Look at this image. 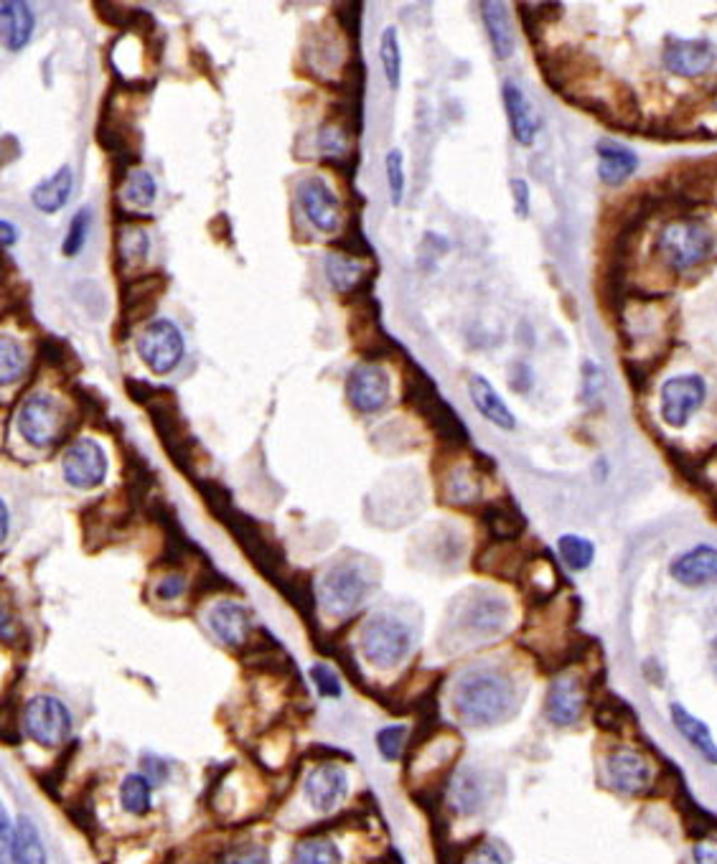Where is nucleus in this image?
<instances>
[{
    "label": "nucleus",
    "instance_id": "nucleus-5",
    "mask_svg": "<svg viewBox=\"0 0 717 864\" xmlns=\"http://www.w3.org/2000/svg\"><path fill=\"white\" fill-rule=\"evenodd\" d=\"M412 648V633L397 618L374 615L361 628V653L376 669H395L402 664Z\"/></svg>",
    "mask_w": 717,
    "mask_h": 864
},
{
    "label": "nucleus",
    "instance_id": "nucleus-49",
    "mask_svg": "<svg viewBox=\"0 0 717 864\" xmlns=\"http://www.w3.org/2000/svg\"><path fill=\"white\" fill-rule=\"evenodd\" d=\"M217 864H270V852L263 844H242L219 854Z\"/></svg>",
    "mask_w": 717,
    "mask_h": 864
},
{
    "label": "nucleus",
    "instance_id": "nucleus-34",
    "mask_svg": "<svg viewBox=\"0 0 717 864\" xmlns=\"http://www.w3.org/2000/svg\"><path fill=\"white\" fill-rule=\"evenodd\" d=\"M115 255L123 270L143 265L151 255V237L140 225H120L115 232Z\"/></svg>",
    "mask_w": 717,
    "mask_h": 864
},
{
    "label": "nucleus",
    "instance_id": "nucleus-58",
    "mask_svg": "<svg viewBox=\"0 0 717 864\" xmlns=\"http://www.w3.org/2000/svg\"><path fill=\"white\" fill-rule=\"evenodd\" d=\"M694 864H717V839H702L692 849Z\"/></svg>",
    "mask_w": 717,
    "mask_h": 864
},
{
    "label": "nucleus",
    "instance_id": "nucleus-10",
    "mask_svg": "<svg viewBox=\"0 0 717 864\" xmlns=\"http://www.w3.org/2000/svg\"><path fill=\"white\" fill-rule=\"evenodd\" d=\"M537 64L545 77V85H550L554 92L563 97H571L580 81H588L598 74V64L593 59L567 47L545 51V54L537 56Z\"/></svg>",
    "mask_w": 717,
    "mask_h": 864
},
{
    "label": "nucleus",
    "instance_id": "nucleus-4",
    "mask_svg": "<svg viewBox=\"0 0 717 864\" xmlns=\"http://www.w3.org/2000/svg\"><path fill=\"white\" fill-rule=\"evenodd\" d=\"M98 145L110 155L113 161V170L120 166V181L123 174L140 163V153H143V138L128 115L123 110H115L113 100H105L98 123ZM117 183V181H115Z\"/></svg>",
    "mask_w": 717,
    "mask_h": 864
},
{
    "label": "nucleus",
    "instance_id": "nucleus-50",
    "mask_svg": "<svg viewBox=\"0 0 717 864\" xmlns=\"http://www.w3.org/2000/svg\"><path fill=\"white\" fill-rule=\"evenodd\" d=\"M405 735H408V729L402 725L384 727L376 733V748H380L384 761H397V758H400V752L405 748Z\"/></svg>",
    "mask_w": 717,
    "mask_h": 864
},
{
    "label": "nucleus",
    "instance_id": "nucleus-53",
    "mask_svg": "<svg viewBox=\"0 0 717 864\" xmlns=\"http://www.w3.org/2000/svg\"><path fill=\"white\" fill-rule=\"evenodd\" d=\"M183 590H187V577H183L181 572H171V575L161 577L158 585H155V595H158L161 600L181 598Z\"/></svg>",
    "mask_w": 717,
    "mask_h": 864
},
{
    "label": "nucleus",
    "instance_id": "nucleus-41",
    "mask_svg": "<svg viewBox=\"0 0 717 864\" xmlns=\"http://www.w3.org/2000/svg\"><path fill=\"white\" fill-rule=\"evenodd\" d=\"M558 549L563 555V562L573 572L588 570L596 560V545L580 534H563L558 539Z\"/></svg>",
    "mask_w": 717,
    "mask_h": 864
},
{
    "label": "nucleus",
    "instance_id": "nucleus-33",
    "mask_svg": "<svg viewBox=\"0 0 717 864\" xmlns=\"http://www.w3.org/2000/svg\"><path fill=\"white\" fill-rule=\"evenodd\" d=\"M482 16H484L486 34H489L491 49H494V54H497V59L512 56L516 41L512 34V24H509V16H507V5L497 3V0H486V3H482Z\"/></svg>",
    "mask_w": 717,
    "mask_h": 864
},
{
    "label": "nucleus",
    "instance_id": "nucleus-18",
    "mask_svg": "<svg viewBox=\"0 0 717 864\" xmlns=\"http://www.w3.org/2000/svg\"><path fill=\"white\" fill-rule=\"evenodd\" d=\"M346 397L361 415H374L389 402V379L374 364H359L346 379Z\"/></svg>",
    "mask_w": 717,
    "mask_h": 864
},
{
    "label": "nucleus",
    "instance_id": "nucleus-17",
    "mask_svg": "<svg viewBox=\"0 0 717 864\" xmlns=\"http://www.w3.org/2000/svg\"><path fill=\"white\" fill-rule=\"evenodd\" d=\"M586 687L578 676L573 674H560L550 682V689H547L545 699V714L552 725L558 727H573L578 725L582 712H586Z\"/></svg>",
    "mask_w": 717,
    "mask_h": 864
},
{
    "label": "nucleus",
    "instance_id": "nucleus-40",
    "mask_svg": "<svg viewBox=\"0 0 717 864\" xmlns=\"http://www.w3.org/2000/svg\"><path fill=\"white\" fill-rule=\"evenodd\" d=\"M380 62L392 89H400L402 81V51H400V36H397L395 26H387L380 36Z\"/></svg>",
    "mask_w": 717,
    "mask_h": 864
},
{
    "label": "nucleus",
    "instance_id": "nucleus-48",
    "mask_svg": "<svg viewBox=\"0 0 717 864\" xmlns=\"http://www.w3.org/2000/svg\"><path fill=\"white\" fill-rule=\"evenodd\" d=\"M384 174H387L392 204L400 206L405 196V158L400 148H392L387 153V158H384Z\"/></svg>",
    "mask_w": 717,
    "mask_h": 864
},
{
    "label": "nucleus",
    "instance_id": "nucleus-6",
    "mask_svg": "<svg viewBox=\"0 0 717 864\" xmlns=\"http://www.w3.org/2000/svg\"><path fill=\"white\" fill-rule=\"evenodd\" d=\"M18 432L34 448H51L62 441L66 430V412L54 394L34 392L18 409Z\"/></svg>",
    "mask_w": 717,
    "mask_h": 864
},
{
    "label": "nucleus",
    "instance_id": "nucleus-23",
    "mask_svg": "<svg viewBox=\"0 0 717 864\" xmlns=\"http://www.w3.org/2000/svg\"><path fill=\"white\" fill-rule=\"evenodd\" d=\"M501 97H504V107L509 125H512V132L520 145H532L535 143L537 132H539V117L535 104L527 100V94L522 92L520 85L514 81H504L501 87Z\"/></svg>",
    "mask_w": 717,
    "mask_h": 864
},
{
    "label": "nucleus",
    "instance_id": "nucleus-25",
    "mask_svg": "<svg viewBox=\"0 0 717 864\" xmlns=\"http://www.w3.org/2000/svg\"><path fill=\"white\" fill-rule=\"evenodd\" d=\"M598 176L605 186H620L636 174L639 168V155L631 148L616 143V140H598Z\"/></svg>",
    "mask_w": 717,
    "mask_h": 864
},
{
    "label": "nucleus",
    "instance_id": "nucleus-1",
    "mask_svg": "<svg viewBox=\"0 0 717 864\" xmlns=\"http://www.w3.org/2000/svg\"><path fill=\"white\" fill-rule=\"evenodd\" d=\"M516 704L512 676L501 669H469L453 689V710L471 727H491L504 722Z\"/></svg>",
    "mask_w": 717,
    "mask_h": 864
},
{
    "label": "nucleus",
    "instance_id": "nucleus-15",
    "mask_svg": "<svg viewBox=\"0 0 717 864\" xmlns=\"http://www.w3.org/2000/svg\"><path fill=\"white\" fill-rule=\"evenodd\" d=\"M62 473L69 486L79 491H92L105 483L107 475V456L100 448V443L90 437H79L62 458Z\"/></svg>",
    "mask_w": 717,
    "mask_h": 864
},
{
    "label": "nucleus",
    "instance_id": "nucleus-63",
    "mask_svg": "<svg viewBox=\"0 0 717 864\" xmlns=\"http://www.w3.org/2000/svg\"><path fill=\"white\" fill-rule=\"evenodd\" d=\"M713 102H715V107H717V89H715V97H713Z\"/></svg>",
    "mask_w": 717,
    "mask_h": 864
},
{
    "label": "nucleus",
    "instance_id": "nucleus-44",
    "mask_svg": "<svg viewBox=\"0 0 717 864\" xmlns=\"http://www.w3.org/2000/svg\"><path fill=\"white\" fill-rule=\"evenodd\" d=\"M453 803L461 814H476L484 803L482 778L473 771H463L453 784Z\"/></svg>",
    "mask_w": 717,
    "mask_h": 864
},
{
    "label": "nucleus",
    "instance_id": "nucleus-13",
    "mask_svg": "<svg viewBox=\"0 0 717 864\" xmlns=\"http://www.w3.org/2000/svg\"><path fill=\"white\" fill-rule=\"evenodd\" d=\"M298 204L310 221V227L323 234H334L342 229V204L321 176H306L298 183Z\"/></svg>",
    "mask_w": 717,
    "mask_h": 864
},
{
    "label": "nucleus",
    "instance_id": "nucleus-29",
    "mask_svg": "<svg viewBox=\"0 0 717 864\" xmlns=\"http://www.w3.org/2000/svg\"><path fill=\"white\" fill-rule=\"evenodd\" d=\"M669 714H671V722H675V727L679 729V735H682L684 740L690 742L707 763L717 765V742L713 737V729H709L705 722L697 717V714H692L687 707H682L679 702H671Z\"/></svg>",
    "mask_w": 717,
    "mask_h": 864
},
{
    "label": "nucleus",
    "instance_id": "nucleus-42",
    "mask_svg": "<svg viewBox=\"0 0 717 864\" xmlns=\"http://www.w3.org/2000/svg\"><path fill=\"white\" fill-rule=\"evenodd\" d=\"M39 359L43 364H49L51 369L64 371V374H74V371H79V367H82L77 359V354L72 352V346L66 344L64 339H56V336L41 339Z\"/></svg>",
    "mask_w": 717,
    "mask_h": 864
},
{
    "label": "nucleus",
    "instance_id": "nucleus-47",
    "mask_svg": "<svg viewBox=\"0 0 717 864\" xmlns=\"http://www.w3.org/2000/svg\"><path fill=\"white\" fill-rule=\"evenodd\" d=\"M90 227H92V208L90 206L79 208V212L74 214L69 232L64 237V247H62L64 257H77L79 252L85 250L87 237H90Z\"/></svg>",
    "mask_w": 717,
    "mask_h": 864
},
{
    "label": "nucleus",
    "instance_id": "nucleus-9",
    "mask_svg": "<svg viewBox=\"0 0 717 864\" xmlns=\"http://www.w3.org/2000/svg\"><path fill=\"white\" fill-rule=\"evenodd\" d=\"M707 399V384L700 374H677L662 386V420L682 430Z\"/></svg>",
    "mask_w": 717,
    "mask_h": 864
},
{
    "label": "nucleus",
    "instance_id": "nucleus-52",
    "mask_svg": "<svg viewBox=\"0 0 717 864\" xmlns=\"http://www.w3.org/2000/svg\"><path fill=\"white\" fill-rule=\"evenodd\" d=\"M310 679H313L316 689L321 691L323 697L336 699L338 695H342V682H338V676H336L334 672H331L329 666L316 664L313 669H310Z\"/></svg>",
    "mask_w": 717,
    "mask_h": 864
},
{
    "label": "nucleus",
    "instance_id": "nucleus-11",
    "mask_svg": "<svg viewBox=\"0 0 717 864\" xmlns=\"http://www.w3.org/2000/svg\"><path fill=\"white\" fill-rule=\"evenodd\" d=\"M372 590V580L354 562H342L323 577V606L334 615H349L361 606L367 593Z\"/></svg>",
    "mask_w": 717,
    "mask_h": 864
},
{
    "label": "nucleus",
    "instance_id": "nucleus-28",
    "mask_svg": "<svg viewBox=\"0 0 717 864\" xmlns=\"http://www.w3.org/2000/svg\"><path fill=\"white\" fill-rule=\"evenodd\" d=\"M327 275H329L331 288L349 301V297L364 293V285L372 272L367 270V265L361 263V259H354V257L342 255V252H334V255L327 257Z\"/></svg>",
    "mask_w": 717,
    "mask_h": 864
},
{
    "label": "nucleus",
    "instance_id": "nucleus-8",
    "mask_svg": "<svg viewBox=\"0 0 717 864\" xmlns=\"http://www.w3.org/2000/svg\"><path fill=\"white\" fill-rule=\"evenodd\" d=\"M168 285V278L164 272H148L136 275V278H125L123 295H120V323H117V341H125V336L136 329L138 323H143L155 313L158 297L164 295Z\"/></svg>",
    "mask_w": 717,
    "mask_h": 864
},
{
    "label": "nucleus",
    "instance_id": "nucleus-37",
    "mask_svg": "<svg viewBox=\"0 0 717 864\" xmlns=\"http://www.w3.org/2000/svg\"><path fill=\"white\" fill-rule=\"evenodd\" d=\"M522 580H524V590L529 593V598H539V600H550L552 593L558 590L560 585L558 570H554L550 557H532L527 568L522 572Z\"/></svg>",
    "mask_w": 717,
    "mask_h": 864
},
{
    "label": "nucleus",
    "instance_id": "nucleus-51",
    "mask_svg": "<svg viewBox=\"0 0 717 864\" xmlns=\"http://www.w3.org/2000/svg\"><path fill=\"white\" fill-rule=\"evenodd\" d=\"M596 722L603 729H624L628 722H631V710H628L626 704L616 702V699H609V702L596 712Z\"/></svg>",
    "mask_w": 717,
    "mask_h": 864
},
{
    "label": "nucleus",
    "instance_id": "nucleus-54",
    "mask_svg": "<svg viewBox=\"0 0 717 864\" xmlns=\"http://www.w3.org/2000/svg\"><path fill=\"white\" fill-rule=\"evenodd\" d=\"M336 18L342 21L344 34H349L351 39H357L359 28H361V3H344L338 5Z\"/></svg>",
    "mask_w": 717,
    "mask_h": 864
},
{
    "label": "nucleus",
    "instance_id": "nucleus-27",
    "mask_svg": "<svg viewBox=\"0 0 717 864\" xmlns=\"http://www.w3.org/2000/svg\"><path fill=\"white\" fill-rule=\"evenodd\" d=\"M469 394H471L473 407H476L478 412H482L491 424H497V428H501V430L516 428L512 409H509L507 402L499 397V392L494 390V384L489 382V379H484L482 374H471L469 377Z\"/></svg>",
    "mask_w": 717,
    "mask_h": 864
},
{
    "label": "nucleus",
    "instance_id": "nucleus-57",
    "mask_svg": "<svg viewBox=\"0 0 717 864\" xmlns=\"http://www.w3.org/2000/svg\"><path fill=\"white\" fill-rule=\"evenodd\" d=\"M512 193H514V212L520 219L529 216V183L524 178H512Z\"/></svg>",
    "mask_w": 717,
    "mask_h": 864
},
{
    "label": "nucleus",
    "instance_id": "nucleus-61",
    "mask_svg": "<svg viewBox=\"0 0 717 864\" xmlns=\"http://www.w3.org/2000/svg\"><path fill=\"white\" fill-rule=\"evenodd\" d=\"M16 240H18V229L13 227L9 219H0V242H3V247L5 250L13 247V244H16Z\"/></svg>",
    "mask_w": 717,
    "mask_h": 864
},
{
    "label": "nucleus",
    "instance_id": "nucleus-30",
    "mask_svg": "<svg viewBox=\"0 0 717 864\" xmlns=\"http://www.w3.org/2000/svg\"><path fill=\"white\" fill-rule=\"evenodd\" d=\"M529 557L522 552L520 547L514 545V542H497V545H491L489 549H484L482 557H478L476 568L486 572V575H494V577H520L524 568H527Z\"/></svg>",
    "mask_w": 717,
    "mask_h": 864
},
{
    "label": "nucleus",
    "instance_id": "nucleus-7",
    "mask_svg": "<svg viewBox=\"0 0 717 864\" xmlns=\"http://www.w3.org/2000/svg\"><path fill=\"white\" fill-rule=\"evenodd\" d=\"M138 354L155 377H166L179 367L187 354V341L174 320L155 318L138 339Z\"/></svg>",
    "mask_w": 717,
    "mask_h": 864
},
{
    "label": "nucleus",
    "instance_id": "nucleus-38",
    "mask_svg": "<svg viewBox=\"0 0 717 864\" xmlns=\"http://www.w3.org/2000/svg\"><path fill=\"white\" fill-rule=\"evenodd\" d=\"M293 864H344L342 849L329 837H303L293 849Z\"/></svg>",
    "mask_w": 717,
    "mask_h": 864
},
{
    "label": "nucleus",
    "instance_id": "nucleus-32",
    "mask_svg": "<svg viewBox=\"0 0 717 864\" xmlns=\"http://www.w3.org/2000/svg\"><path fill=\"white\" fill-rule=\"evenodd\" d=\"M74 189V170L72 166H62L56 174H51L49 178H43L34 186L31 191V204L39 208L41 214H56L66 206V201L72 196Z\"/></svg>",
    "mask_w": 717,
    "mask_h": 864
},
{
    "label": "nucleus",
    "instance_id": "nucleus-24",
    "mask_svg": "<svg viewBox=\"0 0 717 864\" xmlns=\"http://www.w3.org/2000/svg\"><path fill=\"white\" fill-rule=\"evenodd\" d=\"M209 628L214 631L221 644L227 646H240L245 644L249 636V628H253V615L245 606L232 600H221L209 610Z\"/></svg>",
    "mask_w": 717,
    "mask_h": 864
},
{
    "label": "nucleus",
    "instance_id": "nucleus-55",
    "mask_svg": "<svg viewBox=\"0 0 717 864\" xmlns=\"http://www.w3.org/2000/svg\"><path fill=\"white\" fill-rule=\"evenodd\" d=\"M125 390H128V394L132 397V402H138V405H151V402L158 397L161 392L164 390H155L153 384H148V382H143V379H125Z\"/></svg>",
    "mask_w": 717,
    "mask_h": 864
},
{
    "label": "nucleus",
    "instance_id": "nucleus-45",
    "mask_svg": "<svg viewBox=\"0 0 717 864\" xmlns=\"http://www.w3.org/2000/svg\"><path fill=\"white\" fill-rule=\"evenodd\" d=\"M155 193H158V189H155L153 174H148L145 168L132 170L128 176V183H125V201L138 208H148L153 206Z\"/></svg>",
    "mask_w": 717,
    "mask_h": 864
},
{
    "label": "nucleus",
    "instance_id": "nucleus-12",
    "mask_svg": "<svg viewBox=\"0 0 717 864\" xmlns=\"http://www.w3.org/2000/svg\"><path fill=\"white\" fill-rule=\"evenodd\" d=\"M24 727L34 742L43 745V748H54V745L64 742L66 735H69L72 714L64 707V702H59V699L49 695H41L26 704Z\"/></svg>",
    "mask_w": 717,
    "mask_h": 864
},
{
    "label": "nucleus",
    "instance_id": "nucleus-62",
    "mask_svg": "<svg viewBox=\"0 0 717 864\" xmlns=\"http://www.w3.org/2000/svg\"><path fill=\"white\" fill-rule=\"evenodd\" d=\"M9 532H11V509L9 504H0V539H9Z\"/></svg>",
    "mask_w": 717,
    "mask_h": 864
},
{
    "label": "nucleus",
    "instance_id": "nucleus-60",
    "mask_svg": "<svg viewBox=\"0 0 717 864\" xmlns=\"http://www.w3.org/2000/svg\"><path fill=\"white\" fill-rule=\"evenodd\" d=\"M143 763H145V768H148L145 776H148V778H153L155 784H164L166 776H168L166 763H158V761H155V758H145Z\"/></svg>",
    "mask_w": 717,
    "mask_h": 864
},
{
    "label": "nucleus",
    "instance_id": "nucleus-26",
    "mask_svg": "<svg viewBox=\"0 0 717 864\" xmlns=\"http://www.w3.org/2000/svg\"><path fill=\"white\" fill-rule=\"evenodd\" d=\"M0 24H3V41L11 51H24L34 36L36 16L31 5L24 0H3L0 3Z\"/></svg>",
    "mask_w": 717,
    "mask_h": 864
},
{
    "label": "nucleus",
    "instance_id": "nucleus-56",
    "mask_svg": "<svg viewBox=\"0 0 717 864\" xmlns=\"http://www.w3.org/2000/svg\"><path fill=\"white\" fill-rule=\"evenodd\" d=\"M463 864H504V862H501V854L497 849L482 841V844H476L463 856Z\"/></svg>",
    "mask_w": 717,
    "mask_h": 864
},
{
    "label": "nucleus",
    "instance_id": "nucleus-14",
    "mask_svg": "<svg viewBox=\"0 0 717 864\" xmlns=\"http://www.w3.org/2000/svg\"><path fill=\"white\" fill-rule=\"evenodd\" d=\"M605 776H609V784L616 793L641 796L652 786L654 771L644 752L624 745V748L611 750L609 758H605Z\"/></svg>",
    "mask_w": 717,
    "mask_h": 864
},
{
    "label": "nucleus",
    "instance_id": "nucleus-19",
    "mask_svg": "<svg viewBox=\"0 0 717 864\" xmlns=\"http://www.w3.org/2000/svg\"><path fill=\"white\" fill-rule=\"evenodd\" d=\"M662 59L664 66L677 77H702L715 66V49L705 39L667 36Z\"/></svg>",
    "mask_w": 717,
    "mask_h": 864
},
{
    "label": "nucleus",
    "instance_id": "nucleus-16",
    "mask_svg": "<svg viewBox=\"0 0 717 864\" xmlns=\"http://www.w3.org/2000/svg\"><path fill=\"white\" fill-rule=\"evenodd\" d=\"M0 856L3 864H49L47 849L31 818L21 816L13 826L5 809L0 816Z\"/></svg>",
    "mask_w": 717,
    "mask_h": 864
},
{
    "label": "nucleus",
    "instance_id": "nucleus-22",
    "mask_svg": "<svg viewBox=\"0 0 717 864\" xmlns=\"http://www.w3.org/2000/svg\"><path fill=\"white\" fill-rule=\"evenodd\" d=\"M509 623V606L497 595H482L465 602L461 613L463 631L473 633V636H494V633L504 631Z\"/></svg>",
    "mask_w": 717,
    "mask_h": 864
},
{
    "label": "nucleus",
    "instance_id": "nucleus-20",
    "mask_svg": "<svg viewBox=\"0 0 717 864\" xmlns=\"http://www.w3.org/2000/svg\"><path fill=\"white\" fill-rule=\"evenodd\" d=\"M669 575L684 587L717 585V547L697 545L675 557L669 564Z\"/></svg>",
    "mask_w": 717,
    "mask_h": 864
},
{
    "label": "nucleus",
    "instance_id": "nucleus-39",
    "mask_svg": "<svg viewBox=\"0 0 717 864\" xmlns=\"http://www.w3.org/2000/svg\"><path fill=\"white\" fill-rule=\"evenodd\" d=\"M120 803L132 816H145L153 806V788L145 773H130L120 786Z\"/></svg>",
    "mask_w": 717,
    "mask_h": 864
},
{
    "label": "nucleus",
    "instance_id": "nucleus-36",
    "mask_svg": "<svg viewBox=\"0 0 717 864\" xmlns=\"http://www.w3.org/2000/svg\"><path fill=\"white\" fill-rule=\"evenodd\" d=\"M484 524L489 529L491 536L497 542H514L520 539L524 534V529H527V521L520 511L514 509V506L509 504H489L486 506V513H484Z\"/></svg>",
    "mask_w": 717,
    "mask_h": 864
},
{
    "label": "nucleus",
    "instance_id": "nucleus-31",
    "mask_svg": "<svg viewBox=\"0 0 717 864\" xmlns=\"http://www.w3.org/2000/svg\"><path fill=\"white\" fill-rule=\"evenodd\" d=\"M443 496L450 506H461V509L476 506L484 498L482 475L471 466H453L443 479Z\"/></svg>",
    "mask_w": 717,
    "mask_h": 864
},
{
    "label": "nucleus",
    "instance_id": "nucleus-2",
    "mask_svg": "<svg viewBox=\"0 0 717 864\" xmlns=\"http://www.w3.org/2000/svg\"><path fill=\"white\" fill-rule=\"evenodd\" d=\"M402 399L420 417H425V422L431 424L433 432H438V437H443L446 443L461 445L469 441V430H465L461 417L453 412V407L448 402L440 399L433 379L412 361H405L402 369Z\"/></svg>",
    "mask_w": 717,
    "mask_h": 864
},
{
    "label": "nucleus",
    "instance_id": "nucleus-21",
    "mask_svg": "<svg viewBox=\"0 0 717 864\" xmlns=\"http://www.w3.org/2000/svg\"><path fill=\"white\" fill-rule=\"evenodd\" d=\"M346 788H349L346 773L338 768V765L323 763L318 765L316 771L308 773L303 791H306L310 806L321 811V814H329V811H334L338 806V801L344 799Z\"/></svg>",
    "mask_w": 717,
    "mask_h": 864
},
{
    "label": "nucleus",
    "instance_id": "nucleus-3",
    "mask_svg": "<svg viewBox=\"0 0 717 864\" xmlns=\"http://www.w3.org/2000/svg\"><path fill=\"white\" fill-rule=\"evenodd\" d=\"M656 252L669 270H694L713 257L715 232L700 219H675L660 232Z\"/></svg>",
    "mask_w": 717,
    "mask_h": 864
},
{
    "label": "nucleus",
    "instance_id": "nucleus-43",
    "mask_svg": "<svg viewBox=\"0 0 717 864\" xmlns=\"http://www.w3.org/2000/svg\"><path fill=\"white\" fill-rule=\"evenodd\" d=\"M26 364H28V359H26L24 346L5 333V336L0 339V382H3L5 386L18 382V379L24 377Z\"/></svg>",
    "mask_w": 717,
    "mask_h": 864
},
{
    "label": "nucleus",
    "instance_id": "nucleus-59",
    "mask_svg": "<svg viewBox=\"0 0 717 864\" xmlns=\"http://www.w3.org/2000/svg\"><path fill=\"white\" fill-rule=\"evenodd\" d=\"M209 234H212L217 242H229V237H232V227H229L227 214H217V216H214L212 225H209Z\"/></svg>",
    "mask_w": 717,
    "mask_h": 864
},
{
    "label": "nucleus",
    "instance_id": "nucleus-35",
    "mask_svg": "<svg viewBox=\"0 0 717 864\" xmlns=\"http://www.w3.org/2000/svg\"><path fill=\"white\" fill-rule=\"evenodd\" d=\"M349 136H354V132L338 120H331V117L327 125H321V130H318V151H321L323 163H327L329 168L344 170L346 161L354 155L349 145Z\"/></svg>",
    "mask_w": 717,
    "mask_h": 864
},
{
    "label": "nucleus",
    "instance_id": "nucleus-46",
    "mask_svg": "<svg viewBox=\"0 0 717 864\" xmlns=\"http://www.w3.org/2000/svg\"><path fill=\"white\" fill-rule=\"evenodd\" d=\"M331 244H334L336 250H342L346 257H354V259L372 257V250H369V242L364 237V229H361L359 216H351V219L344 225V234Z\"/></svg>",
    "mask_w": 717,
    "mask_h": 864
}]
</instances>
